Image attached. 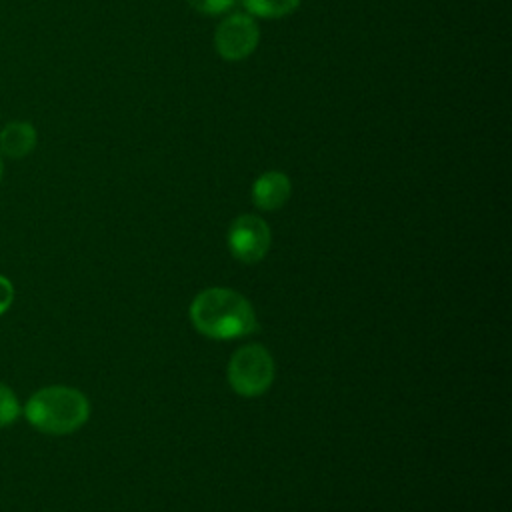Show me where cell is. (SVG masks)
Here are the masks:
<instances>
[{
    "label": "cell",
    "mask_w": 512,
    "mask_h": 512,
    "mask_svg": "<svg viewBox=\"0 0 512 512\" xmlns=\"http://www.w3.org/2000/svg\"><path fill=\"white\" fill-rule=\"evenodd\" d=\"M194 328L214 340L248 336L258 328L250 302L230 288H206L190 304Z\"/></svg>",
    "instance_id": "1"
},
{
    "label": "cell",
    "mask_w": 512,
    "mask_h": 512,
    "mask_svg": "<svg viewBox=\"0 0 512 512\" xmlns=\"http://www.w3.org/2000/svg\"><path fill=\"white\" fill-rule=\"evenodd\" d=\"M26 422L42 434L64 436L82 428L90 418L88 398L72 386H44L22 408Z\"/></svg>",
    "instance_id": "2"
},
{
    "label": "cell",
    "mask_w": 512,
    "mask_h": 512,
    "mask_svg": "<svg viewBox=\"0 0 512 512\" xmlns=\"http://www.w3.org/2000/svg\"><path fill=\"white\" fill-rule=\"evenodd\" d=\"M272 354L260 344H246L238 348L228 364V382L240 396L254 398L264 394L274 382Z\"/></svg>",
    "instance_id": "3"
},
{
    "label": "cell",
    "mask_w": 512,
    "mask_h": 512,
    "mask_svg": "<svg viewBox=\"0 0 512 512\" xmlns=\"http://www.w3.org/2000/svg\"><path fill=\"white\" fill-rule=\"evenodd\" d=\"M228 248L232 256L242 264L260 262L272 242V234L268 224L256 214H242L234 218L228 228Z\"/></svg>",
    "instance_id": "4"
},
{
    "label": "cell",
    "mask_w": 512,
    "mask_h": 512,
    "mask_svg": "<svg viewBox=\"0 0 512 512\" xmlns=\"http://www.w3.org/2000/svg\"><path fill=\"white\" fill-rule=\"evenodd\" d=\"M258 24L250 14H230L216 28V50L226 60H242L258 46Z\"/></svg>",
    "instance_id": "5"
},
{
    "label": "cell",
    "mask_w": 512,
    "mask_h": 512,
    "mask_svg": "<svg viewBox=\"0 0 512 512\" xmlns=\"http://www.w3.org/2000/svg\"><path fill=\"white\" fill-rule=\"evenodd\" d=\"M292 192L290 178L282 172H264L252 184V202L260 210H278L282 208Z\"/></svg>",
    "instance_id": "6"
},
{
    "label": "cell",
    "mask_w": 512,
    "mask_h": 512,
    "mask_svg": "<svg viewBox=\"0 0 512 512\" xmlns=\"http://www.w3.org/2000/svg\"><path fill=\"white\" fill-rule=\"evenodd\" d=\"M36 130L30 122H10L0 132V154L8 158L28 156L36 146Z\"/></svg>",
    "instance_id": "7"
},
{
    "label": "cell",
    "mask_w": 512,
    "mask_h": 512,
    "mask_svg": "<svg viewBox=\"0 0 512 512\" xmlns=\"http://www.w3.org/2000/svg\"><path fill=\"white\" fill-rule=\"evenodd\" d=\"M244 8L252 16L260 18H282L294 12L300 0H242Z\"/></svg>",
    "instance_id": "8"
},
{
    "label": "cell",
    "mask_w": 512,
    "mask_h": 512,
    "mask_svg": "<svg viewBox=\"0 0 512 512\" xmlns=\"http://www.w3.org/2000/svg\"><path fill=\"white\" fill-rule=\"evenodd\" d=\"M22 414V406L18 396L10 386L0 382V428L14 424Z\"/></svg>",
    "instance_id": "9"
},
{
    "label": "cell",
    "mask_w": 512,
    "mask_h": 512,
    "mask_svg": "<svg viewBox=\"0 0 512 512\" xmlns=\"http://www.w3.org/2000/svg\"><path fill=\"white\" fill-rule=\"evenodd\" d=\"M186 2L202 14H222L234 4V0H186Z\"/></svg>",
    "instance_id": "10"
},
{
    "label": "cell",
    "mask_w": 512,
    "mask_h": 512,
    "mask_svg": "<svg viewBox=\"0 0 512 512\" xmlns=\"http://www.w3.org/2000/svg\"><path fill=\"white\" fill-rule=\"evenodd\" d=\"M12 302H14V286L4 274H0V316L8 312Z\"/></svg>",
    "instance_id": "11"
},
{
    "label": "cell",
    "mask_w": 512,
    "mask_h": 512,
    "mask_svg": "<svg viewBox=\"0 0 512 512\" xmlns=\"http://www.w3.org/2000/svg\"><path fill=\"white\" fill-rule=\"evenodd\" d=\"M2 170H4V166H2V154H0V180H2Z\"/></svg>",
    "instance_id": "12"
}]
</instances>
